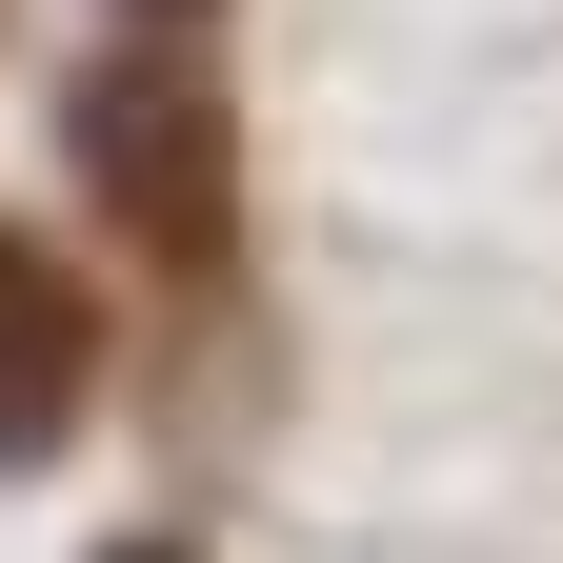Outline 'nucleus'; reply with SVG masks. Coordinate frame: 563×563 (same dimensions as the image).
<instances>
[{"instance_id": "3", "label": "nucleus", "mask_w": 563, "mask_h": 563, "mask_svg": "<svg viewBox=\"0 0 563 563\" xmlns=\"http://www.w3.org/2000/svg\"><path fill=\"white\" fill-rule=\"evenodd\" d=\"M121 563H181V543H121Z\"/></svg>"}, {"instance_id": "2", "label": "nucleus", "mask_w": 563, "mask_h": 563, "mask_svg": "<svg viewBox=\"0 0 563 563\" xmlns=\"http://www.w3.org/2000/svg\"><path fill=\"white\" fill-rule=\"evenodd\" d=\"M81 402H101V302L60 282V242L0 222V463H60Z\"/></svg>"}, {"instance_id": "1", "label": "nucleus", "mask_w": 563, "mask_h": 563, "mask_svg": "<svg viewBox=\"0 0 563 563\" xmlns=\"http://www.w3.org/2000/svg\"><path fill=\"white\" fill-rule=\"evenodd\" d=\"M81 162L121 181V222L141 242H162V262H222V81H201V60H162V41H141V60H101V81H81Z\"/></svg>"}]
</instances>
